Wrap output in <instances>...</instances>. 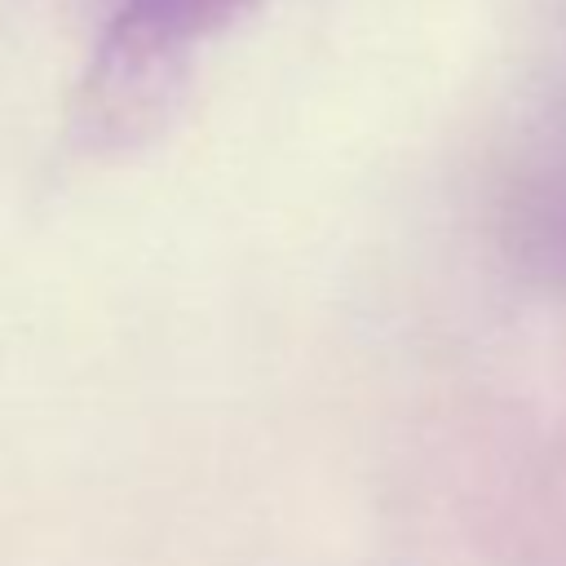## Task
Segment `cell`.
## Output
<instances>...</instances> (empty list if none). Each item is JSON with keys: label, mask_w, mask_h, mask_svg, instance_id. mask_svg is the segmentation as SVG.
Returning a JSON list of instances; mask_svg holds the SVG:
<instances>
[{"label": "cell", "mask_w": 566, "mask_h": 566, "mask_svg": "<svg viewBox=\"0 0 566 566\" xmlns=\"http://www.w3.org/2000/svg\"><path fill=\"white\" fill-rule=\"evenodd\" d=\"M265 0H124L80 84L75 124L97 150L146 137L181 93L199 49Z\"/></svg>", "instance_id": "cell-1"}]
</instances>
